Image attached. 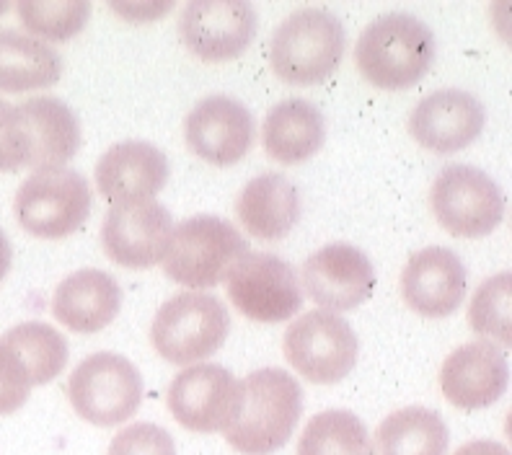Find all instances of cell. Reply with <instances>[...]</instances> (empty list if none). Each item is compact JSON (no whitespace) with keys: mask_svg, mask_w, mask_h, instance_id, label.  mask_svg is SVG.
Wrapping results in <instances>:
<instances>
[{"mask_svg":"<svg viewBox=\"0 0 512 455\" xmlns=\"http://www.w3.org/2000/svg\"><path fill=\"white\" fill-rule=\"evenodd\" d=\"M19 114L29 135V169H55L73 161L81 148V125L75 112L57 96H34L21 101Z\"/></svg>","mask_w":512,"mask_h":455,"instance_id":"21","label":"cell"},{"mask_svg":"<svg viewBox=\"0 0 512 455\" xmlns=\"http://www.w3.org/2000/svg\"><path fill=\"white\" fill-rule=\"evenodd\" d=\"M63 75V57L52 44L19 29H0V91L26 94L50 88Z\"/></svg>","mask_w":512,"mask_h":455,"instance_id":"24","label":"cell"},{"mask_svg":"<svg viewBox=\"0 0 512 455\" xmlns=\"http://www.w3.org/2000/svg\"><path fill=\"white\" fill-rule=\"evenodd\" d=\"M453 455H510V450L502 443H494V440H471V443L461 445Z\"/></svg>","mask_w":512,"mask_h":455,"instance_id":"34","label":"cell"},{"mask_svg":"<svg viewBox=\"0 0 512 455\" xmlns=\"http://www.w3.org/2000/svg\"><path fill=\"white\" fill-rule=\"evenodd\" d=\"M29 393H32V381H29L24 365L6 344L0 342V417L19 412L29 401Z\"/></svg>","mask_w":512,"mask_h":455,"instance_id":"32","label":"cell"},{"mask_svg":"<svg viewBox=\"0 0 512 455\" xmlns=\"http://www.w3.org/2000/svg\"><path fill=\"white\" fill-rule=\"evenodd\" d=\"M300 277V290L331 313L363 306L375 290L373 262L352 244H329L311 254Z\"/></svg>","mask_w":512,"mask_h":455,"instance_id":"13","label":"cell"},{"mask_svg":"<svg viewBox=\"0 0 512 455\" xmlns=\"http://www.w3.org/2000/svg\"><path fill=\"white\" fill-rule=\"evenodd\" d=\"M303 414V388L295 375L264 368L238 381V406L225 427V443L241 455H272L285 448Z\"/></svg>","mask_w":512,"mask_h":455,"instance_id":"1","label":"cell"},{"mask_svg":"<svg viewBox=\"0 0 512 455\" xmlns=\"http://www.w3.org/2000/svg\"><path fill=\"white\" fill-rule=\"evenodd\" d=\"M401 295L419 316L445 318L456 313L466 298V267L461 256L445 246L417 251L401 272Z\"/></svg>","mask_w":512,"mask_h":455,"instance_id":"18","label":"cell"},{"mask_svg":"<svg viewBox=\"0 0 512 455\" xmlns=\"http://www.w3.org/2000/svg\"><path fill=\"white\" fill-rule=\"evenodd\" d=\"M122 308V290L109 272L78 269L57 285L52 313L75 334H96L107 329Z\"/></svg>","mask_w":512,"mask_h":455,"instance_id":"20","label":"cell"},{"mask_svg":"<svg viewBox=\"0 0 512 455\" xmlns=\"http://www.w3.org/2000/svg\"><path fill=\"white\" fill-rule=\"evenodd\" d=\"M171 236L174 218L156 200L114 202L101 225L104 254L127 269H148L163 262Z\"/></svg>","mask_w":512,"mask_h":455,"instance_id":"11","label":"cell"},{"mask_svg":"<svg viewBox=\"0 0 512 455\" xmlns=\"http://www.w3.org/2000/svg\"><path fill=\"white\" fill-rule=\"evenodd\" d=\"M298 455H373L365 422L347 409H326L306 424Z\"/></svg>","mask_w":512,"mask_h":455,"instance_id":"27","label":"cell"},{"mask_svg":"<svg viewBox=\"0 0 512 455\" xmlns=\"http://www.w3.org/2000/svg\"><path fill=\"white\" fill-rule=\"evenodd\" d=\"M448 445V424L435 409L406 406L383 419L373 455H448Z\"/></svg>","mask_w":512,"mask_h":455,"instance_id":"25","label":"cell"},{"mask_svg":"<svg viewBox=\"0 0 512 455\" xmlns=\"http://www.w3.org/2000/svg\"><path fill=\"white\" fill-rule=\"evenodd\" d=\"M512 275L502 272V275L489 277L484 285L474 293V300L469 306V324L476 334L489 339H497L505 347L512 342Z\"/></svg>","mask_w":512,"mask_h":455,"instance_id":"29","label":"cell"},{"mask_svg":"<svg viewBox=\"0 0 512 455\" xmlns=\"http://www.w3.org/2000/svg\"><path fill=\"white\" fill-rule=\"evenodd\" d=\"M238 220L259 241H280L300 220V194L288 176L262 174L238 194Z\"/></svg>","mask_w":512,"mask_h":455,"instance_id":"23","label":"cell"},{"mask_svg":"<svg viewBox=\"0 0 512 455\" xmlns=\"http://www.w3.org/2000/svg\"><path fill=\"white\" fill-rule=\"evenodd\" d=\"M254 114L231 96H207L192 106L184 122L189 150L213 166H233L254 145Z\"/></svg>","mask_w":512,"mask_h":455,"instance_id":"15","label":"cell"},{"mask_svg":"<svg viewBox=\"0 0 512 455\" xmlns=\"http://www.w3.org/2000/svg\"><path fill=\"white\" fill-rule=\"evenodd\" d=\"M11 264H13L11 241H8L6 231L0 228V282L8 277V272H11Z\"/></svg>","mask_w":512,"mask_h":455,"instance_id":"35","label":"cell"},{"mask_svg":"<svg viewBox=\"0 0 512 455\" xmlns=\"http://www.w3.org/2000/svg\"><path fill=\"white\" fill-rule=\"evenodd\" d=\"M94 194L86 176L68 166L39 169L16 192L13 212L26 233L57 241L81 231L91 215Z\"/></svg>","mask_w":512,"mask_h":455,"instance_id":"6","label":"cell"},{"mask_svg":"<svg viewBox=\"0 0 512 455\" xmlns=\"http://www.w3.org/2000/svg\"><path fill=\"white\" fill-rule=\"evenodd\" d=\"M169 412L184 430L210 435L228 427L238 406V381L223 365H192L171 381Z\"/></svg>","mask_w":512,"mask_h":455,"instance_id":"14","label":"cell"},{"mask_svg":"<svg viewBox=\"0 0 512 455\" xmlns=\"http://www.w3.org/2000/svg\"><path fill=\"white\" fill-rule=\"evenodd\" d=\"M94 181L101 197L114 202L153 200L169 181V158L145 140L117 143L99 158Z\"/></svg>","mask_w":512,"mask_h":455,"instance_id":"19","label":"cell"},{"mask_svg":"<svg viewBox=\"0 0 512 455\" xmlns=\"http://www.w3.org/2000/svg\"><path fill=\"white\" fill-rule=\"evenodd\" d=\"M26 32L42 42H65L83 32L91 3L86 0H21L16 6Z\"/></svg>","mask_w":512,"mask_h":455,"instance_id":"28","label":"cell"},{"mask_svg":"<svg viewBox=\"0 0 512 455\" xmlns=\"http://www.w3.org/2000/svg\"><path fill=\"white\" fill-rule=\"evenodd\" d=\"M112 8L119 13V16H125V19L145 24V21L161 19L163 13H169L171 8H174V3H130V6L112 3Z\"/></svg>","mask_w":512,"mask_h":455,"instance_id":"33","label":"cell"},{"mask_svg":"<svg viewBox=\"0 0 512 455\" xmlns=\"http://www.w3.org/2000/svg\"><path fill=\"white\" fill-rule=\"evenodd\" d=\"M8 11V3H0V13H6Z\"/></svg>","mask_w":512,"mask_h":455,"instance_id":"36","label":"cell"},{"mask_svg":"<svg viewBox=\"0 0 512 455\" xmlns=\"http://www.w3.org/2000/svg\"><path fill=\"white\" fill-rule=\"evenodd\" d=\"M342 21L326 8H300L272 34L269 65L288 86H316L339 68L344 55Z\"/></svg>","mask_w":512,"mask_h":455,"instance_id":"3","label":"cell"},{"mask_svg":"<svg viewBox=\"0 0 512 455\" xmlns=\"http://www.w3.org/2000/svg\"><path fill=\"white\" fill-rule=\"evenodd\" d=\"M487 125V112L476 96L461 88H443L425 96L409 114V132L422 148L450 156L469 148Z\"/></svg>","mask_w":512,"mask_h":455,"instance_id":"16","label":"cell"},{"mask_svg":"<svg viewBox=\"0 0 512 455\" xmlns=\"http://www.w3.org/2000/svg\"><path fill=\"white\" fill-rule=\"evenodd\" d=\"M285 357L306 381L316 386H334L344 381L357 365L355 329L347 318L331 311H308L285 331Z\"/></svg>","mask_w":512,"mask_h":455,"instance_id":"8","label":"cell"},{"mask_svg":"<svg viewBox=\"0 0 512 455\" xmlns=\"http://www.w3.org/2000/svg\"><path fill=\"white\" fill-rule=\"evenodd\" d=\"M0 342L19 357L32 386L55 381L68 365V339L42 321H26V324L13 326L0 337Z\"/></svg>","mask_w":512,"mask_h":455,"instance_id":"26","label":"cell"},{"mask_svg":"<svg viewBox=\"0 0 512 455\" xmlns=\"http://www.w3.org/2000/svg\"><path fill=\"white\" fill-rule=\"evenodd\" d=\"M109 455H176V443L158 424L135 422L114 435Z\"/></svg>","mask_w":512,"mask_h":455,"instance_id":"31","label":"cell"},{"mask_svg":"<svg viewBox=\"0 0 512 455\" xmlns=\"http://www.w3.org/2000/svg\"><path fill=\"white\" fill-rule=\"evenodd\" d=\"M432 212L440 228L458 238L489 236L505 220V194L497 181L469 163H450L432 184Z\"/></svg>","mask_w":512,"mask_h":455,"instance_id":"9","label":"cell"},{"mask_svg":"<svg viewBox=\"0 0 512 455\" xmlns=\"http://www.w3.org/2000/svg\"><path fill=\"white\" fill-rule=\"evenodd\" d=\"M438 55L435 34L414 13L394 11L365 26L355 47L357 70L383 91H406L417 86Z\"/></svg>","mask_w":512,"mask_h":455,"instance_id":"2","label":"cell"},{"mask_svg":"<svg viewBox=\"0 0 512 455\" xmlns=\"http://www.w3.org/2000/svg\"><path fill=\"white\" fill-rule=\"evenodd\" d=\"M510 386L505 352L489 342H471L445 357L440 368V391L463 412L497 404Z\"/></svg>","mask_w":512,"mask_h":455,"instance_id":"17","label":"cell"},{"mask_svg":"<svg viewBox=\"0 0 512 455\" xmlns=\"http://www.w3.org/2000/svg\"><path fill=\"white\" fill-rule=\"evenodd\" d=\"M249 254V241L233 223L218 215H194L174 225L163 272L176 285L189 290H210L220 285L233 264Z\"/></svg>","mask_w":512,"mask_h":455,"instance_id":"4","label":"cell"},{"mask_svg":"<svg viewBox=\"0 0 512 455\" xmlns=\"http://www.w3.org/2000/svg\"><path fill=\"white\" fill-rule=\"evenodd\" d=\"M32 158L29 135L19 109L0 99V174H16L26 169Z\"/></svg>","mask_w":512,"mask_h":455,"instance_id":"30","label":"cell"},{"mask_svg":"<svg viewBox=\"0 0 512 455\" xmlns=\"http://www.w3.org/2000/svg\"><path fill=\"white\" fill-rule=\"evenodd\" d=\"M256 11L246 0H192L179 16V37L207 63L236 60L256 37Z\"/></svg>","mask_w":512,"mask_h":455,"instance_id":"12","label":"cell"},{"mask_svg":"<svg viewBox=\"0 0 512 455\" xmlns=\"http://www.w3.org/2000/svg\"><path fill=\"white\" fill-rule=\"evenodd\" d=\"M231 331V313L210 293H179L158 308L150 342L171 365H194L220 350Z\"/></svg>","mask_w":512,"mask_h":455,"instance_id":"5","label":"cell"},{"mask_svg":"<svg viewBox=\"0 0 512 455\" xmlns=\"http://www.w3.org/2000/svg\"><path fill=\"white\" fill-rule=\"evenodd\" d=\"M233 308L256 324H280L303 308L298 275L275 254H244L225 277Z\"/></svg>","mask_w":512,"mask_h":455,"instance_id":"10","label":"cell"},{"mask_svg":"<svg viewBox=\"0 0 512 455\" xmlns=\"http://www.w3.org/2000/svg\"><path fill=\"white\" fill-rule=\"evenodd\" d=\"M68 399L88 424L117 427L140 409L143 375L127 357L94 352L70 373Z\"/></svg>","mask_w":512,"mask_h":455,"instance_id":"7","label":"cell"},{"mask_svg":"<svg viewBox=\"0 0 512 455\" xmlns=\"http://www.w3.org/2000/svg\"><path fill=\"white\" fill-rule=\"evenodd\" d=\"M326 140L321 109L308 99H285L264 117L262 143L267 156L285 166L313 158Z\"/></svg>","mask_w":512,"mask_h":455,"instance_id":"22","label":"cell"}]
</instances>
